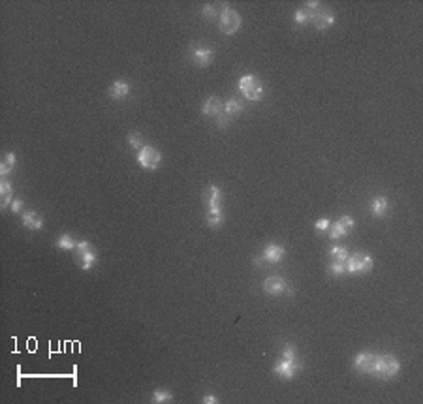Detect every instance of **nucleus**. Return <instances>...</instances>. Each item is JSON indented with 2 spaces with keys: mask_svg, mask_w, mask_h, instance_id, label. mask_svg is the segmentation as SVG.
<instances>
[{
  "mask_svg": "<svg viewBox=\"0 0 423 404\" xmlns=\"http://www.w3.org/2000/svg\"><path fill=\"white\" fill-rule=\"evenodd\" d=\"M399 371H401V363L395 356H391V354L378 356L375 376H378L380 380H391V378H395L399 374Z\"/></svg>",
  "mask_w": 423,
  "mask_h": 404,
  "instance_id": "f257e3e1",
  "label": "nucleus"
},
{
  "mask_svg": "<svg viewBox=\"0 0 423 404\" xmlns=\"http://www.w3.org/2000/svg\"><path fill=\"white\" fill-rule=\"evenodd\" d=\"M239 90L244 94L246 100H250V102H260L261 98H263V87H261V83L254 75H243L241 79H239Z\"/></svg>",
  "mask_w": 423,
  "mask_h": 404,
  "instance_id": "f03ea898",
  "label": "nucleus"
},
{
  "mask_svg": "<svg viewBox=\"0 0 423 404\" xmlns=\"http://www.w3.org/2000/svg\"><path fill=\"white\" fill-rule=\"evenodd\" d=\"M218 24H220V30H222V32L231 36V34H235L237 30L241 28V15L237 13L235 9L224 8L218 17Z\"/></svg>",
  "mask_w": 423,
  "mask_h": 404,
  "instance_id": "7ed1b4c3",
  "label": "nucleus"
},
{
  "mask_svg": "<svg viewBox=\"0 0 423 404\" xmlns=\"http://www.w3.org/2000/svg\"><path fill=\"white\" fill-rule=\"evenodd\" d=\"M307 13L310 17V23L314 24L318 30H326V28H329L335 23L333 13L327 8H322V6H318L314 9H307Z\"/></svg>",
  "mask_w": 423,
  "mask_h": 404,
  "instance_id": "20e7f679",
  "label": "nucleus"
},
{
  "mask_svg": "<svg viewBox=\"0 0 423 404\" xmlns=\"http://www.w3.org/2000/svg\"><path fill=\"white\" fill-rule=\"evenodd\" d=\"M376 363H378V356L373 352H361L354 357V369L361 374H375Z\"/></svg>",
  "mask_w": 423,
  "mask_h": 404,
  "instance_id": "39448f33",
  "label": "nucleus"
},
{
  "mask_svg": "<svg viewBox=\"0 0 423 404\" xmlns=\"http://www.w3.org/2000/svg\"><path fill=\"white\" fill-rule=\"evenodd\" d=\"M138 162L139 166L145 168V170H156L160 166V162H162V154L158 153L155 147L145 145L138 153Z\"/></svg>",
  "mask_w": 423,
  "mask_h": 404,
  "instance_id": "423d86ee",
  "label": "nucleus"
},
{
  "mask_svg": "<svg viewBox=\"0 0 423 404\" xmlns=\"http://www.w3.org/2000/svg\"><path fill=\"white\" fill-rule=\"evenodd\" d=\"M346 267L348 273L356 275V273H365L373 269V258L371 256H363V254H352L350 258L346 259Z\"/></svg>",
  "mask_w": 423,
  "mask_h": 404,
  "instance_id": "0eeeda50",
  "label": "nucleus"
},
{
  "mask_svg": "<svg viewBox=\"0 0 423 404\" xmlns=\"http://www.w3.org/2000/svg\"><path fill=\"white\" fill-rule=\"evenodd\" d=\"M297 371H301V365L297 363V359H284V357H282V359L273 367V372L278 374L280 378H284V380H292Z\"/></svg>",
  "mask_w": 423,
  "mask_h": 404,
  "instance_id": "6e6552de",
  "label": "nucleus"
},
{
  "mask_svg": "<svg viewBox=\"0 0 423 404\" xmlns=\"http://www.w3.org/2000/svg\"><path fill=\"white\" fill-rule=\"evenodd\" d=\"M284 246H280V244H267L265 248H263V252H261V256L260 258H256L254 259V263L256 265H263L261 261H269V263H278L280 259L284 258Z\"/></svg>",
  "mask_w": 423,
  "mask_h": 404,
  "instance_id": "1a4fd4ad",
  "label": "nucleus"
},
{
  "mask_svg": "<svg viewBox=\"0 0 423 404\" xmlns=\"http://www.w3.org/2000/svg\"><path fill=\"white\" fill-rule=\"evenodd\" d=\"M352 227H354V218L352 216H341L335 224L329 226L327 231H329L331 239H341V237H344V235L350 231Z\"/></svg>",
  "mask_w": 423,
  "mask_h": 404,
  "instance_id": "9d476101",
  "label": "nucleus"
},
{
  "mask_svg": "<svg viewBox=\"0 0 423 404\" xmlns=\"http://www.w3.org/2000/svg\"><path fill=\"white\" fill-rule=\"evenodd\" d=\"M263 291L269 293V295H282L284 291H290L288 290V284L284 282V278H280V276H267L265 280H263Z\"/></svg>",
  "mask_w": 423,
  "mask_h": 404,
  "instance_id": "9b49d317",
  "label": "nucleus"
},
{
  "mask_svg": "<svg viewBox=\"0 0 423 404\" xmlns=\"http://www.w3.org/2000/svg\"><path fill=\"white\" fill-rule=\"evenodd\" d=\"M190 57H192V62L196 66L205 68V66H209L214 60V51L209 47H194L192 53H190Z\"/></svg>",
  "mask_w": 423,
  "mask_h": 404,
  "instance_id": "f8f14e48",
  "label": "nucleus"
},
{
  "mask_svg": "<svg viewBox=\"0 0 423 404\" xmlns=\"http://www.w3.org/2000/svg\"><path fill=\"white\" fill-rule=\"evenodd\" d=\"M21 220H23V226L26 227V229H30V231H40L41 227H43V218H41L36 210H26V212H23Z\"/></svg>",
  "mask_w": 423,
  "mask_h": 404,
  "instance_id": "ddd939ff",
  "label": "nucleus"
},
{
  "mask_svg": "<svg viewBox=\"0 0 423 404\" xmlns=\"http://www.w3.org/2000/svg\"><path fill=\"white\" fill-rule=\"evenodd\" d=\"M222 102H220L218 98L216 96H211V98H207V102L204 104V107H202V115L204 117H218L220 113H222Z\"/></svg>",
  "mask_w": 423,
  "mask_h": 404,
  "instance_id": "4468645a",
  "label": "nucleus"
},
{
  "mask_svg": "<svg viewBox=\"0 0 423 404\" xmlns=\"http://www.w3.org/2000/svg\"><path fill=\"white\" fill-rule=\"evenodd\" d=\"M128 92H130V85L126 81H113V85L107 90L109 98H113V100H124L128 96Z\"/></svg>",
  "mask_w": 423,
  "mask_h": 404,
  "instance_id": "2eb2a0df",
  "label": "nucleus"
},
{
  "mask_svg": "<svg viewBox=\"0 0 423 404\" xmlns=\"http://www.w3.org/2000/svg\"><path fill=\"white\" fill-rule=\"evenodd\" d=\"M204 202L207 203V207H218L222 202V192L218 186H209L204 192Z\"/></svg>",
  "mask_w": 423,
  "mask_h": 404,
  "instance_id": "dca6fc26",
  "label": "nucleus"
},
{
  "mask_svg": "<svg viewBox=\"0 0 423 404\" xmlns=\"http://www.w3.org/2000/svg\"><path fill=\"white\" fill-rule=\"evenodd\" d=\"M75 261L79 263V267H81L83 271H89V269H92V267L96 265V254H94V250L90 248V250L83 252L79 256H75Z\"/></svg>",
  "mask_w": 423,
  "mask_h": 404,
  "instance_id": "f3484780",
  "label": "nucleus"
},
{
  "mask_svg": "<svg viewBox=\"0 0 423 404\" xmlns=\"http://www.w3.org/2000/svg\"><path fill=\"white\" fill-rule=\"evenodd\" d=\"M388 209H390V202H388V198H384V196H378V198H375L373 200V203H371V212L375 214V216H384L386 212H388Z\"/></svg>",
  "mask_w": 423,
  "mask_h": 404,
  "instance_id": "a211bd4d",
  "label": "nucleus"
},
{
  "mask_svg": "<svg viewBox=\"0 0 423 404\" xmlns=\"http://www.w3.org/2000/svg\"><path fill=\"white\" fill-rule=\"evenodd\" d=\"M0 194H2V209L11 207V194H13V188H11V183L6 181V179L0 183Z\"/></svg>",
  "mask_w": 423,
  "mask_h": 404,
  "instance_id": "6ab92c4d",
  "label": "nucleus"
},
{
  "mask_svg": "<svg viewBox=\"0 0 423 404\" xmlns=\"http://www.w3.org/2000/svg\"><path fill=\"white\" fill-rule=\"evenodd\" d=\"M207 226L209 227H218L222 224V207H209L207 209Z\"/></svg>",
  "mask_w": 423,
  "mask_h": 404,
  "instance_id": "aec40b11",
  "label": "nucleus"
},
{
  "mask_svg": "<svg viewBox=\"0 0 423 404\" xmlns=\"http://www.w3.org/2000/svg\"><path fill=\"white\" fill-rule=\"evenodd\" d=\"M13 168H15V154L8 153L4 158H2V164H0V173H2V175H8Z\"/></svg>",
  "mask_w": 423,
  "mask_h": 404,
  "instance_id": "412c9836",
  "label": "nucleus"
},
{
  "mask_svg": "<svg viewBox=\"0 0 423 404\" xmlns=\"http://www.w3.org/2000/svg\"><path fill=\"white\" fill-rule=\"evenodd\" d=\"M57 246L60 250H73L77 246V242H75V239H73L72 235H62V237L57 239Z\"/></svg>",
  "mask_w": 423,
  "mask_h": 404,
  "instance_id": "4be33fe9",
  "label": "nucleus"
},
{
  "mask_svg": "<svg viewBox=\"0 0 423 404\" xmlns=\"http://www.w3.org/2000/svg\"><path fill=\"white\" fill-rule=\"evenodd\" d=\"M329 273L333 276H342L348 273V267H346V261H331L329 265Z\"/></svg>",
  "mask_w": 423,
  "mask_h": 404,
  "instance_id": "5701e85b",
  "label": "nucleus"
},
{
  "mask_svg": "<svg viewBox=\"0 0 423 404\" xmlns=\"http://www.w3.org/2000/svg\"><path fill=\"white\" fill-rule=\"evenodd\" d=\"M329 254H331V259H333V261H346V259H348V250H346L344 246H331Z\"/></svg>",
  "mask_w": 423,
  "mask_h": 404,
  "instance_id": "b1692460",
  "label": "nucleus"
},
{
  "mask_svg": "<svg viewBox=\"0 0 423 404\" xmlns=\"http://www.w3.org/2000/svg\"><path fill=\"white\" fill-rule=\"evenodd\" d=\"M241 111H243V105L239 104L237 100H228V104L224 105V113L228 117H233V115L241 113Z\"/></svg>",
  "mask_w": 423,
  "mask_h": 404,
  "instance_id": "393cba45",
  "label": "nucleus"
},
{
  "mask_svg": "<svg viewBox=\"0 0 423 404\" xmlns=\"http://www.w3.org/2000/svg\"><path fill=\"white\" fill-rule=\"evenodd\" d=\"M128 143H130V147L134 149V151H141L143 149V136L141 134H138V132H132V134H128Z\"/></svg>",
  "mask_w": 423,
  "mask_h": 404,
  "instance_id": "a878e982",
  "label": "nucleus"
},
{
  "mask_svg": "<svg viewBox=\"0 0 423 404\" xmlns=\"http://www.w3.org/2000/svg\"><path fill=\"white\" fill-rule=\"evenodd\" d=\"M171 401V393L168 389H156L153 393V403H170Z\"/></svg>",
  "mask_w": 423,
  "mask_h": 404,
  "instance_id": "bb28decb",
  "label": "nucleus"
},
{
  "mask_svg": "<svg viewBox=\"0 0 423 404\" xmlns=\"http://www.w3.org/2000/svg\"><path fill=\"white\" fill-rule=\"evenodd\" d=\"M295 23L299 24V26L310 24V17H309V13H307V9H297V11H295Z\"/></svg>",
  "mask_w": 423,
  "mask_h": 404,
  "instance_id": "cd10ccee",
  "label": "nucleus"
},
{
  "mask_svg": "<svg viewBox=\"0 0 423 404\" xmlns=\"http://www.w3.org/2000/svg\"><path fill=\"white\" fill-rule=\"evenodd\" d=\"M202 15L205 19H214L216 17V8L212 6V4H205L204 8H202Z\"/></svg>",
  "mask_w": 423,
  "mask_h": 404,
  "instance_id": "c85d7f7f",
  "label": "nucleus"
},
{
  "mask_svg": "<svg viewBox=\"0 0 423 404\" xmlns=\"http://www.w3.org/2000/svg\"><path fill=\"white\" fill-rule=\"evenodd\" d=\"M229 119H231V117H228V115H226V113H224V111H222V113H220L218 117H216V124H218V128H220V130L228 128Z\"/></svg>",
  "mask_w": 423,
  "mask_h": 404,
  "instance_id": "c756f323",
  "label": "nucleus"
},
{
  "mask_svg": "<svg viewBox=\"0 0 423 404\" xmlns=\"http://www.w3.org/2000/svg\"><path fill=\"white\" fill-rule=\"evenodd\" d=\"M329 226H331V222H329V220L327 218H322V220H318L316 222V229L318 231H327V229H329Z\"/></svg>",
  "mask_w": 423,
  "mask_h": 404,
  "instance_id": "7c9ffc66",
  "label": "nucleus"
},
{
  "mask_svg": "<svg viewBox=\"0 0 423 404\" xmlns=\"http://www.w3.org/2000/svg\"><path fill=\"white\" fill-rule=\"evenodd\" d=\"M75 248H77V256H79V254H83V252L90 250V244H89V241H81V242H77V246H75Z\"/></svg>",
  "mask_w": 423,
  "mask_h": 404,
  "instance_id": "2f4dec72",
  "label": "nucleus"
},
{
  "mask_svg": "<svg viewBox=\"0 0 423 404\" xmlns=\"http://www.w3.org/2000/svg\"><path fill=\"white\" fill-rule=\"evenodd\" d=\"M21 207H23V202H21V200H13V202H11V210H13V212L21 210Z\"/></svg>",
  "mask_w": 423,
  "mask_h": 404,
  "instance_id": "473e14b6",
  "label": "nucleus"
},
{
  "mask_svg": "<svg viewBox=\"0 0 423 404\" xmlns=\"http://www.w3.org/2000/svg\"><path fill=\"white\" fill-rule=\"evenodd\" d=\"M204 403L214 404V403H218V399H216V397H212V395H207V397H204Z\"/></svg>",
  "mask_w": 423,
  "mask_h": 404,
  "instance_id": "72a5a7b5",
  "label": "nucleus"
}]
</instances>
